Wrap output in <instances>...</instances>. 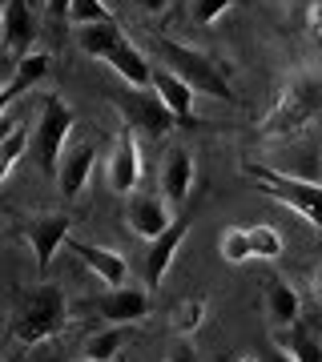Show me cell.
Segmentation results:
<instances>
[{"label":"cell","mask_w":322,"mask_h":362,"mask_svg":"<svg viewBox=\"0 0 322 362\" xmlns=\"http://www.w3.org/2000/svg\"><path fill=\"white\" fill-rule=\"evenodd\" d=\"M306 28L310 33H322V0H314L306 8Z\"/></svg>","instance_id":"cell-31"},{"label":"cell","mask_w":322,"mask_h":362,"mask_svg":"<svg viewBox=\"0 0 322 362\" xmlns=\"http://www.w3.org/2000/svg\"><path fill=\"white\" fill-rule=\"evenodd\" d=\"M93 165H97V149H93L89 141H73L69 149H64L61 169H57V189H61L64 202L81 197V189H85V181H89Z\"/></svg>","instance_id":"cell-13"},{"label":"cell","mask_w":322,"mask_h":362,"mask_svg":"<svg viewBox=\"0 0 322 362\" xmlns=\"http://www.w3.org/2000/svg\"><path fill=\"white\" fill-rule=\"evenodd\" d=\"M125 221H129V230L142 233L145 242H157L178 218L169 214V202H161L157 194H133L125 202Z\"/></svg>","instance_id":"cell-11"},{"label":"cell","mask_w":322,"mask_h":362,"mask_svg":"<svg viewBox=\"0 0 322 362\" xmlns=\"http://www.w3.org/2000/svg\"><path fill=\"white\" fill-rule=\"evenodd\" d=\"M52 73V57L45 49L28 52V57H21L13 65V73H8V81H4V93H0V105L4 109H13V101L21 97V93H28L33 85H40V81Z\"/></svg>","instance_id":"cell-16"},{"label":"cell","mask_w":322,"mask_h":362,"mask_svg":"<svg viewBox=\"0 0 322 362\" xmlns=\"http://www.w3.org/2000/svg\"><path fill=\"white\" fill-rule=\"evenodd\" d=\"M69 250L81 258V266H89V274H97L109 290L117 286H129V262L109 246H93V242H77V238H69Z\"/></svg>","instance_id":"cell-12"},{"label":"cell","mask_w":322,"mask_h":362,"mask_svg":"<svg viewBox=\"0 0 322 362\" xmlns=\"http://www.w3.org/2000/svg\"><path fill=\"white\" fill-rule=\"evenodd\" d=\"M193 153L185 149V145H169L166 161H161V194H166V202H173V206H181L185 197H190L193 189Z\"/></svg>","instance_id":"cell-15"},{"label":"cell","mask_w":322,"mask_h":362,"mask_svg":"<svg viewBox=\"0 0 322 362\" xmlns=\"http://www.w3.org/2000/svg\"><path fill=\"white\" fill-rule=\"evenodd\" d=\"M218 250H222V258L230 262V266H246V262L254 258V250H250V230H242V226H226Z\"/></svg>","instance_id":"cell-24"},{"label":"cell","mask_w":322,"mask_h":362,"mask_svg":"<svg viewBox=\"0 0 322 362\" xmlns=\"http://www.w3.org/2000/svg\"><path fill=\"white\" fill-rule=\"evenodd\" d=\"M105 177H109V189L121 197H133V189L142 185V145H137V133L125 129L109 149V161H105Z\"/></svg>","instance_id":"cell-8"},{"label":"cell","mask_w":322,"mask_h":362,"mask_svg":"<svg viewBox=\"0 0 322 362\" xmlns=\"http://www.w3.org/2000/svg\"><path fill=\"white\" fill-rule=\"evenodd\" d=\"M154 93L166 101V109L178 117L181 125H190V121H193V97H197V93H193L190 85L173 73V69L154 65Z\"/></svg>","instance_id":"cell-17"},{"label":"cell","mask_w":322,"mask_h":362,"mask_svg":"<svg viewBox=\"0 0 322 362\" xmlns=\"http://www.w3.org/2000/svg\"><path fill=\"white\" fill-rule=\"evenodd\" d=\"M185 230H190V221L178 218L157 242H149V254H145V282H149V290L166 282L169 266H173V258H178L181 242H185Z\"/></svg>","instance_id":"cell-14"},{"label":"cell","mask_w":322,"mask_h":362,"mask_svg":"<svg viewBox=\"0 0 322 362\" xmlns=\"http://www.w3.org/2000/svg\"><path fill=\"white\" fill-rule=\"evenodd\" d=\"M258 362H294V358H290V354H286V350L270 338V342L262 346V354H258Z\"/></svg>","instance_id":"cell-30"},{"label":"cell","mask_w":322,"mask_h":362,"mask_svg":"<svg viewBox=\"0 0 322 362\" xmlns=\"http://www.w3.org/2000/svg\"><path fill=\"white\" fill-rule=\"evenodd\" d=\"M73 40H77V49L85 52V57L109 65V57H113L129 37H125L121 25H85V28H73Z\"/></svg>","instance_id":"cell-18"},{"label":"cell","mask_w":322,"mask_h":362,"mask_svg":"<svg viewBox=\"0 0 322 362\" xmlns=\"http://www.w3.org/2000/svg\"><path fill=\"white\" fill-rule=\"evenodd\" d=\"M238 0H193L190 4V21L193 25H214L218 16H226Z\"/></svg>","instance_id":"cell-27"},{"label":"cell","mask_w":322,"mask_h":362,"mask_svg":"<svg viewBox=\"0 0 322 362\" xmlns=\"http://www.w3.org/2000/svg\"><path fill=\"white\" fill-rule=\"evenodd\" d=\"M45 13H49L52 25H64L69 13H73V0H45Z\"/></svg>","instance_id":"cell-28"},{"label":"cell","mask_w":322,"mask_h":362,"mask_svg":"<svg viewBox=\"0 0 322 362\" xmlns=\"http://www.w3.org/2000/svg\"><path fill=\"white\" fill-rule=\"evenodd\" d=\"M69 230H73V218L61 214V209H52V214H37V218L28 221L25 242L33 246V258H37V270L40 274L52 266L57 250L69 246Z\"/></svg>","instance_id":"cell-7"},{"label":"cell","mask_w":322,"mask_h":362,"mask_svg":"<svg viewBox=\"0 0 322 362\" xmlns=\"http://www.w3.org/2000/svg\"><path fill=\"white\" fill-rule=\"evenodd\" d=\"M142 49L154 57V65L173 69L193 93L214 97V101H234V89H230V81H226V69H222L218 61H209L206 52L190 49V45H178V40H169V37H157V33H145Z\"/></svg>","instance_id":"cell-1"},{"label":"cell","mask_w":322,"mask_h":362,"mask_svg":"<svg viewBox=\"0 0 322 362\" xmlns=\"http://www.w3.org/2000/svg\"><path fill=\"white\" fill-rule=\"evenodd\" d=\"M81 362H93V358H81Z\"/></svg>","instance_id":"cell-35"},{"label":"cell","mask_w":322,"mask_h":362,"mask_svg":"<svg viewBox=\"0 0 322 362\" xmlns=\"http://www.w3.org/2000/svg\"><path fill=\"white\" fill-rule=\"evenodd\" d=\"M37 16L28 8V0H4V21H0V37H4V52L21 61L28 52H37Z\"/></svg>","instance_id":"cell-10"},{"label":"cell","mask_w":322,"mask_h":362,"mask_svg":"<svg viewBox=\"0 0 322 362\" xmlns=\"http://www.w3.org/2000/svg\"><path fill=\"white\" fill-rule=\"evenodd\" d=\"M33 149V133L25 129H8L4 133V141H0V177H13L16 161Z\"/></svg>","instance_id":"cell-21"},{"label":"cell","mask_w":322,"mask_h":362,"mask_svg":"<svg viewBox=\"0 0 322 362\" xmlns=\"http://www.w3.org/2000/svg\"><path fill=\"white\" fill-rule=\"evenodd\" d=\"M314 298L322 302V266H318V274H314Z\"/></svg>","instance_id":"cell-33"},{"label":"cell","mask_w":322,"mask_h":362,"mask_svg":"<svg viewBox=\"0 0 322 362\" xmlns=\"http://www.w3.org/2000/svg\"><path fill=\"white\" fill-rule=\"evenodd\" d=\"M133 8H142V13L157 16V13H166V8H169V0H133Z\"/></svg>","instance_id":"cell-32"},{"label":"cell","mask_w":322,"mask_h":362,"mask_svg":"<svg viewBox=\"0 0 322 362\" xmlns=\"http://www.w3.org/2000/svg\"><path fill=\"white\" fill-rule=\"evenodd\" d=\"M274 342H278V346H282L294 362H322V338H314L310 330L290 326V330H278Z\"/></svg>","instance_id":"cell-20"},{"label":"cell","mask_w":322,"mask_h":362,"mask_svg":"<svg viewBox=\"0 0 322 362\" xmlns=\"http://www.w3.org/2000/svg\"><path fill=\"white\" fill-rule=\"evenodd\" d=\"M318 113H322V77L318 73H298V77H290L286 89L274 97L270 113L258 121V137H262V141L298 137Z\"/></svg>","instance_id":"cell-2"},{"label":"cell","mask_w":322,"mask_h":362,"mask_svg":"<svg viewBox=\"0 0 322 362\" xmlns=\"http://www.w3.org/2000/svg\"><path fill=\"white\" fill-rule=\"evenodd\" d=\"M242 169H246L250 181H258V189L270 197V202L302 214L310 226L322 230V181L294 177V173H286V169H270V165H258V161H246Z\"/></svg>","instance_id":"cell-4"},{"label":"cell","mask_w":322,"mask_h":362,"mask_svg":"<svg viewBox=\"0 0 322 362\" xmlns=\"http://www.w3.org/2000/svg\"><path fill=\"white\" fill-rule=\"evenodd\" d=\"M298 314H302L298 290L290 282H282V278H270V286H266V318H270V326L290 330L298 322Z\"/></svg>","instance_id":"cell-19"},{"label":"cell","mask_w":322,"mask_h":362,"mask_svg":"<svg viewBox=\"0 0 322 362\" xmlns=\"http://www.w3.org/2000/svg\"><path fill=\"white\" fill-rule=\"evenodd\" d=\"M202 322H206V298H185V302H178L173 314H169V326H173L181 338L193 334Z\"/></svg>","instance_id":"cell-23"},{"label":"cell","mask_w":322,"mask_h":362,"mask_svg":"<svg viewBox=\"0 0 322 362\" xmlns=\"http://www.w3.org/2000/svg\"><path fill=\"white\" fill-rule=\"evenodd\" d=\"M113 105H117V113H121V121H125V129L142 133V137H169V129L181 125L154 89H129Z\"/></svg>","instance_id":"cell-6"},{"label":"cell","mask_w":322,"mask_h":362,"mask_svg":"<svg viewBox=\"0 0 322 362\" xmlns=\"http://www.w3.org/2000/svg\"><path fill=\"white\" fill-rule=\"evenodd\" d=\"M166 362H197V354H193V346H190V342H185V338H178V342L169 346Z\"/></svg>","instance_id":"cell-29"},{"label":"cell","mask_w":322,"mask_h":362,"mask_svg":"<svg viewBox=\"0 0 322 362\" xmlns=\"http://www.w3.org/2000/svg\"><path fill=\"white\" fill-rule=\"evenodd\" d=\"M250 250H254V258H282V233L274 230V226H250Z\"/></svg>","instance_id":"cell-26"},{"label":"cell","mask_w":322,"mask_h":362,"mask_svg":"<svg viewBox=\"0 0 322 362\" xmlns=\"http://www.w3.org/2000/svg\"><path fill=\"white\" fill-rule=\"evenodd\" d=\"M69 322V294H64L61 282H37L33 290L21 294L13 310V338L21 346H37V342H49L57 338Z\"/></svg>","instance_id":"cell-3"},{"label":"cell","mask_w":322,"mask_h":362,"mask_svg":"<svg viewBox=\"0 0 322 362\" xmlns=\"http://www.w3.org/2000/svg\"><path fill=\"white\" fill-rule=\"evenodd\" d=\"M121 346H125V330H121V326H113V330H97V334H89V342H85V358L113 362Z\"/></svg>","instance_id":"cell-22"},{"label":"cell","mask_w":322,"mask_h":362,"mask_svg":"<svg viewBox=\"0 0 322 362\" xmlns=\"http://www.w3.org/2000/svg\"><path fill=\"white\" fill-rule=\"evenodd\" d=\"M69 25H73V28H85V25H117V21H113V13L105 8V0H73Z\"/></svg>","instance_id":"cell-25"},{"label":"cell","mask_w":322,"mask_h":362,"mask_svg":"<svg viewBox=\"0 0 322 362\" xmlns=\"http://www.w3.org/2000/svg\"><path fill=\"white\" fill-rule=\"evenodd\" d=\"M154 310V298L145 286H117L109 294L97 298V314H101L109 326H129V322H142Z\"/></svg>","instance_id":"cell-9"},{"label":"cell","mask_w":322,"mask_h":362,"mask_svg":"<svg viewBox=\"0 0 322 362\" xmlns=\"http://www.w3.org/2000/svg\"><path fill=\"white\" fill-rule=\"evenodd\" d=\"M238 362H258V358H238Z\"/></svg>","instance_id":"cell-34"},{"label":"cell","mask_w":322,"mask_h":362,"mask_svg":"<svg viewBox=\"0 0 322 362\" xmlns=\"http://www.w3.org/2000/svg\"><path fill=\"white\" fill-rule=\"evenodd\" d=\"M73 121H77V113L69 109V105L61 101V97H45V105H40V117H37V129H33V161L40 165V173H49V177H57V169H61V157H64V137L73 133Z\"/></svg>","instance_id":"cell-5"}]
</instances>
